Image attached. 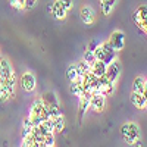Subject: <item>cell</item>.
Masks as SVG:
<instances>
[{
	"label": "cell",
	"mask_w": 147,
	"mask_h": 147,
	"mask_svg": "<svg viewBox=\"0 0 147 147\" xmlns=\"http://www.w3.org/2000/svg\"><path fill=\"white\" fill-rule=\"evenodd\" d=\"M55 146V137L53 134H46L43 137V147H52Z\"/></svg>",
	"instance_id": "603a6c76"
},
{
	"label": "cell",
	"mask_w": 147,
	"mask_h": 147,
	"mask_svg": "<svg viewBox=\"0 0 147 147\" xmlns=\"http://www.w3.org/2000/svg\"><path fill=\"white\" fill-rule=\"evenodd\" d=\"M80 16H81V21L84 24H87V25H90V24L94 22V12L90 6H84L81 7V12H80Z\"/></svg>",
	"instance_id": "8fae6325"
},
{
	"label": "cell",
	"mask_w": 147,
	"mask_h": 147,
	"mask_svg": "<svg viewBox=\"0 0 147 147\" xmlns=\"http://www.w3.org/2000/svg\"><path fill=\"white\" fill-rule=\"evenodd\" d=\"M119 74H121V65H119L118 60L115 59L113 62H110L106 66V72H105L103 77H106L110 82H115L118 80V77H119Z\"/></svg>",
	"instance_id": "277c9868"
},
{
	"label": "cell",
	"mask_w": 147,
	"mask_h": 147,
	"mask_svg": "<svg viewBox=\"0 0 147 147\" xmlns=\"http://www.w3.org/2000/svg\"><path fill=\"white\" fill-rule=\"evenodd\" d=\"M21 85L25 91H32L35 88V77L31 72H25L21 78Z\"/></svg>",
	"instance_id": "ba28073f"
},
{
	"label": "cell",
	"mask_w": 147,
	"mask_h": 147,
	"mask_svg": "<svg viewBox=\"0 0 147 147\" xmlns=\"http://www.w3.org/2000/svg\"><path fill=\"white\" fill-rule=\"evenodd\" d=\"M105 105H106V100H105V96L100 94V93H94L91 94V99H90V107L96 112H102L105 109Z\"/></svg>",
	"instance_id": "8992f818"
},
{
	"label": "cell",
	"mask_w": 147,
	"mask_h": 147,
	"mask_svg": "<svg viewBox=\"0 0 147 147\" xmlns=\"http://www.w3.org/2000/svg\"><path fill=\"white\" fill-rule=\"evenodd\" d=\"M100 82H102V87H100V94H103L105 97L112 94L115 87H113V82H110L106 77H100Z\"/></svg>",
	"instance_id": "4fadbf2b"
},
{
	"label": "cell",
	"mask_w": 147,
	"mask_h": 147,
	"mask_svg": "<svg viewBox=\"0 0 147 147\" xmlns=\"http://www.w3.org/2000/svg\"><path fill=\"white\" fill-rule=\"evenodd\" d=\"M103 2H105V0H103ZM106 2H109V3H112V5H115V2H116V0H106Z\"/></svg>",
	"instance_id": "1f68e13d"
},
{
	"label": "cell",
	"mask_w": 147,
	"mask_h": 147,
	"mask_svg": "<svg viewBox=\"0 0 147 147\" xmlns=\"http://www.w3.org/2000/svg\"><path fill=\"white\" fill-rule=\"evenodd\" d=\"M132 144H134V146H137V147H143V146H144V144H143V141H141L140 138H137V140L134 141Z\"/></svg>",
	"instance_id": "4dcf8cb0"
},
{
	"label": "cell",
	"mask_w": 147,
	"mask_h": 147,
	"mask_svg": "<svg viewBox=\"0 0 147 147\" xmlns=\"http://www.w3.org/2000/svg\"><path fill=\"white\" fill-rule=\"evenodd\" d=\"M106 63H103L102 60H94V63L91 65V72H93V75L97 77V78H100L105 75V72H106Z\"/></svg>",
	"instance_id": "7c38bea8"
},
{
	"label": "cell",
	"mask_w": 147,
	"mask_h": 147,
	"mask_svg": "<svg viewBox=\"0 0 147 147\" xmlns=\"http://www.w3.org/2000/svg\"><path fill=\"white\" fill-rule=\"evenodd\" d=\"M31 129H32V122H31V119H30V116L28 118H25L24 119V128H22V137H27L28 134L31 132Z\"/></svg>",
	"instance_id": "7402d4cb"
},
{
	"label": "cell",
	"mask_w": 147,
	"mask_h": 147,
	"mask_svg": "<svg viewBox=\"0 0 147 147\" xmlns=\"http://www.w3.org/2000/svg\"><path fill=\"white\" fill-rule=\"evenodd\" d=\"M52 121H53L55 132H62V131L65 129V119H63V115H59V116L53 118Z\"/></svg>",
	"instance_id": "2e32d148"
},
{
	"label": "cell",
	"mask_w": 147,
	"mask_h": 147,
	"mask_svg": "<svg viewBox=\"0 0 147 147\" xmlns=\"http://www.w3.org/2000/svg\"><path fill=\"white\" fill-rule=\"evenodd\" d=\"M60 3H62V6L66 9V10H69L71 7H72V3H74V0H59Z\"/></svg>",
	"instance_id": "83f0119b"
},
{
	"label": "cell",
	"mask_w": 147,
	"mask_h": 147,
	"mask_svg": "<svg viewBox=\"0 0 147 147\" xmlns=\"http://www.w3.org/2000/svg\"><path fill=\"white\" fill-rule=\"evenodd\" d=\"M100 5H102V12H103V15H109L110 12H112V9H113V5L112 3H109V2H100Z\"/></svg>",
	"instance_id": "cb8c5ba5"
},
{
	"label": "cell",
	"mask_w": 147,
	"mask_h": 147,
	"mask_svg": "<svg viewBox=\"0 0 147 147\" xmlns=\"http://www.w3.org/2000/svg\"><path fill=\"white\" fill-rule=\"evenodd\" d=\"M131 102L137 109H146V106H147V96H144L141 93H137V91H132L131 93Z\"/></svg>",
	"instance_id": "9c48e42d"
},
{
	"label": "cell",
	"mask_w": 147,
	"mask_h": 147,
	"mask_svg": "<svg viewBox=\"0 0 147 147\" xmlns=\"http://www.w3.org/2000/svg\"><path fill=\"white\" fill-rule=\"evenodd\" d=\"M47 109H49V113H50V118H56L59 115H62V110H60L59 105H47Z\"/></svg>",
	"instance_id": "44dd1931"
},
{
	"label": "cell",
	"mask_w": 147,
	"mask_h": 147,
	"mask_svg": "<svg viewBox=\"0 0 147 147\" xmlns=\"http://www.w3.org/2000/svg\"><path fill=\"white\" fill-rule=\"evenodd\" d=\"M41 107H43V100H37V102H34V105H32V107H31V110H30V118H32V116H38L40 112H41Z\"/></svg>",
	"instance_id": "ac0fdd59"
},
{
	"label": "cell",
	"mask_w": 147,
	"mask_h": 147,
	"mask_svg": "<svg viewBox=\"0 0 147 147\" xmlns=\"http://www.w3.org/2000/svg\"><path fill=\"white\" fill-rule=\"evenodd\" d=\"M12 75H13V71H12V66L9 65V62L6 59H0V84H3Z\"/></svg>",
	"instance_id": "52a82bcc"
},
{
	"label": "cell",
	"mask_w": 147,
	"mask_h": 147,
	"mask_svg": "<svg viewBox=\"0 0 147 147\" xmlns=\"http://www.w3.org/2000/svg\"><path fill=\"white\" fill-rule=\"evenodd\" d=\"M132 91H137V93H141L144 96H147V85H146V80L138 77L134 80V87H132Z\"/></svg>",
	"instance_id": "5bb4252c"
},
{
	"label": "cell",
	"mask_w": 147,
	"mask_h": 147,
	"mask_svg": "<svg viewBox=\"0 0 147 147\" xmlns=\"http://www.w3.org/2000/svg\"><path fill=\"white\" fill-rule=\"evenodd\" d=\"M132 21L138 27L140 31H143L144 34L147 32V6L146 5H141L132 13Z\"/></svg>",
	"instance_id": "7a4b0ae2"
},
{
	"label": "cell",
	"mask_w": 147,
	"mask_h": 147,
	"mask_svg": "<svg viewBox=\"0 0 147 147\" xmlns=\"http://www.w3.org/2000/svg\"><path fill=\"white\" fill-rule=\"evenodd\" d=\"M66 77H68L69 82L75 81V80L78 78V72H77V69H75V65H71V66H68V69H66Z\"/></svg>",
	"instance_id": "ffe728a7"
},
{
	"label": "cell",
	"mask_w": 147,
	"mask_h": 147,
	"mask_svg": "<svg viewBox=\"0 0 147 147\" xmlns=\"http://www.w3.org/2000/svg\"><path fill=\"white\" fill-rule=\"evenodd\" d=\"M109 43L113 47L115 52L122 50L124 46H125V34L122 31H113L112 35H110V38H109Z\"/></svg>",
	"instance_id": "3957f363"
},
{
	"label": "cell",
	"mask_w": 147,
	"mask_h": 147,
	"mask_svg": "<svg viewBox=\"0 0 147 147\" xmlns=\"http://www.w3.org/2000/svg\"><path fill=\"white\" fill-rule=\"evenodd\" d=\"M10 97H12V94L9 93L7 87H6L5 84H0V102L5 103V102H7L10 99Z\"/></svg>",
	"instance_id": "d6986e66"
},
{
	"label": "cell",
	"mask_w": 147,
	"mask_h": 147,
	"mask_svg": "<svg viewBox=\"0 0 147 147\" xmlns=\"http://www.w3.org/2000/svg\"><path fill=\"white\" fill-rule=\"evenodd\" d=\"M96 47H97V40H91L90 44H88V49H87V50H94Z\"/></svg>",
	"instance_id": "f546056e"
},
{
	"label": "cell",
	"mask_w": 147,
	"mask_h": 147,
	"mask_svg": "<svg viewBox=\"0 0 147 147\" xmlns=\"http://www.w3.org/2000/svg\"><path fill=\"white\" fill-rule=\"evenodd\" d=\"M93 53H94L96 60H103V57H105V50L102 49V46H97L94 50H93Z\"/></svg>",
	"instance_id": "484cf974"
},
{
	"label": "cell",
	"mask_w": 147,
	"mask_h": 147,
	"mask_svg": "<svg viewBox=\"0 0 147 147\" xmlns=\"http://www.w3.org/2000/svg\"><path fill=\"white\" fill-rule=\"evenodd\" d=\"M121 134H122V137H124V140L128 144H132L137 138H140V129L136 124H132V122L122 125L121 127Z\"/></svg>",
	"instance_id": "6da1fadb"
},
{
	"label": "cell",
	"mask_w": 147,
	"mask_h": 147,
	"mask_svg": "<svg viewBox=\"0 0 147 147\" xmlns=\"http://www.w3.org/2000/svg\"><path fill=\"white\" fill-rule=\"evenodd\" d=\"M75 69H77V72H78V77H84L85 74L91 69V65L87 63L85 60H81V62H78V63L75 65Z\"/></svg>",
	"instance_id": "9a60e30c"
},
{
	"label": "cell",
	"mask_w": 147,
	"mask_h": 147,
	"mask_svg": "<svg viewBox=\"0 0 147 147\" xmlns=\"http://www.w3.org/2000/svg\"><path fill=\"white\" fill-rule=\"evenodd\" d=\"M100 2H103V0H100Z\"/></svg>",
	"instance_id": "d6a6232c"
},
{
	"label": "cell",
	"mask_w": 147,
	"mask_h": 147,
	"mask_svg": "<svg viewBox=\"0 0 147 147\" xmlns=\"http://www.w3.org/2000/svg\"><path fill=\"white\" fill-rule=\"evenodd\" d=\"M9 3H10V6H12V7H16V9H24V7H22V5L19 3V0H9Z\"/></svg>",
	"instance_id": "f1b7e54d"
},
{
	"label": "cell",
	"mask_w": 147,
	"mask_h": 147,
	"mask_svg": "<svg viewBox=\"0 0 147 147\" xmlns=\"http://www.w3.org/2000/svg\"><path fill=\"white\" fill-rule=\"evenodd\" d=\"M43 103L44 105H57V99H56V96H55V93L53 91H47V93H44V96H43Z\"/></svg>",
	"instance_id": "e0dca14e"
},
{
	"label": "cell",
	"mask_w": 147,
	"mask_h": 147,
	"mask_svg": "<svg viewBox=\"0 0 147 147\" xmlns=\"http://www.w3.org/2000/svg\"><path fill=\"white\" fill-rule=\"evenodd\" d=\"M38 0H25V3H24V9H27V10H31Z\"/></svg>",
	"instance_id": "4316f807"
},
{
	"label": "cell",
	"mask_w": 147,
	"mask_h": 147,
	"mask_svg": "<svg viewBox=\"0 0 147 147\" xmlns=\"http://www.w3.org/2000/svg\"><path fill=\"white\" fill-rule=\"evenodd\" d=\"M90 99H91L90 91H84L80 96V107H78V119L80 121H82V116L85 113V110L90 107Z\"/></svg>",
	"instance_id": "5b68a950"
},
{
	"label": "cell",
	"mask_w": 147,
	"mask_h": 147,
	"mask_svg": "<svg viewBox=\"0 0 147 147\" xmlns=\"http://www.w3.org/2000/svg\"><path fill=\"white\" fill-rule=\"evenodd\" d=\"M82 60H85V62H87V63L93 65V63H94V60H96L93 50H85V53H84V59H82Z\"/></svg>",
	"instance_id": "d4e9b609"
},
{
	"label": "cell",
	"mask_w": 147,
	"mask_h": 147,
	"mask_svg": "<svg viewBox=\"0 0 147 147\" xmlns=\"http://www.w3.org/2000/svg\"><path fill=\"white\" fill-rule=\"evenodd\" d=\"M50 12H52V15H53L56 19H63V18L66 16V13H68V10L62 6V3H60L59 0H56V2L52 5Z\"/></svg>",
	"instance_id": "30bf717a"
}]
</instances>
